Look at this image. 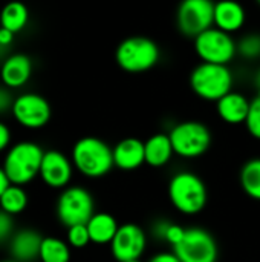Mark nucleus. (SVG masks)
Listing matches in <instances>:
<instances>
[{"instance_id":"f257e3e1","label":"nucleus","mask_w":260,"mask_h":262,"mask_svg":"<svg viewBox=\"0 0 260 262\" xmlns=\"http://www.w3.org/2000/svg\"><path fill=\"white\" fill-rule=\"evenodd\" d=\"M70 160L74 167L87 178H101L115 167L113 149L97 137L80 138L72 147Z\"/></svg>"},{"instance_id":"f03ea898","label":"nucleus","mask_w":260,"mask_h":262,"mask_svg":"<svg viewBox=\"0 0 260 262\" xmlns=\"http://www.w3.org/2000/svg\"><path fill=\"white\" fill-rule=\"evenodd\" d=\"M44 150L34 141H18L12 144L3 158V169L12 184L25 186L40 175Z\"/></svg>"},{"instance_id":"7ed1b4c3","label":"nucleus","mask_w":260,"mask_h":262,"mask_svg":"<svg viewBox=\"0 0 260 262\" xmlns=\"http://www.w3.org/2000/svg\"><path fill=\"white\" fill-rule=\"evenodd\" d=\"M161 49L152 38L146 35H132L124 38L116 51L115 60L118 66L129 74L147 72L158 64Z\"/></svg>"},{"instance_id":"20e7f679","label":"nucleus","mask_w":260,"mask_h":262,"mask_svg":"<svg viewBox=\"0 0 260 262\" xmlns=\"http://www.w3.org/2000/svg\"><path fill=\"white\" fill-rule=\"evenodd\" d=\"M233 72L228 64L199 63L190 74L192 91L205 101H219L224 95L231 92Z\"/></svg>"},{"instance_id":"39448f33","label":"nucleus","mask_w":260,"mask_h":262,"mask_svg":"<svg viewBox=\"0 0 260 262\" xmlns=\"http://www.w3.org/2000/svg\"><path fill=\"white\" fill-rule=\"evenodd\" d=\"M169 198L173 207L185 215L199 213L208 200L205 183L192 172H179L169 183Z\"/></svg>"},{"instance_id":"423d86ee","label":"nucleus","mask_w":260,"mask_h":262,"mask_svg":"<svg viewBox=\"0 0 260 262\" xmlns=\"http://www.w3.org/2000/svg\"><path fill=\"white\" fill-rule=\"evenodd\" d=\"M57 218L64 227L87 224L95 213V204L90 192L81 186L64 187L58 195L55 206Z\"/></svg>"},{"instance_id":"0eeeda50","label":"nucleus","mask_w":260,"mask_h":262,"mask_svg":"<svg viewBox=\"0 0 260 262\" xmlns=\"http://www.w3.org/2000/svg\"><path fill=\"white\" fill-rule=\"evenodd\" d=\"M169 137L175 154L182 158L202 157L211 146V130L201 121L178 123L169 132Z\"/></svg>"},{"instance_id":"6e6552de","label":"nucleus","mask_w":260,"mask_h":262,"mask_svg":"<svg viewBox=\"0 0 260 262\" xmlns=\"http://www.w3.org/2000/svg\"><path fill=\"white\" fill-rule=\"evenodd\" d=\"M195 51L205 63L228 64L238 55V41L231 34L211 26L195 38Z\"/></svg>"},{"instance_id":"1a4fd4ad","label":"nucleus","mask_w":260,"mask_h":262,"mask_svg":"<svg viewBox=\"0 0 260 262\" xmlns=\"http://www.w3.org/2000/svg\"><path fill=\"white\" fill-rule=\"evenodd\" d=\"M176 26L185 37L196 38L215 26L213 0H181L176 11Z\"/></svg>"},{"instance_id":"9d476101","label":"nucleus","mask_w":260,"mask_h":262,"mask_svg":"<svg viewBox=\"0 0 260 262\" xmlns=\"http://www.w3.org/2000/svg\"><path fill=\"white\" fill-rule=\"evenodd\" d=\"M173 252L181 262H216L219 255L216 239L201 227L185 229L184 238Z\"/></svg>"},{"instance_id":"9b49d317","label":"nucleus","mask_w":260,"mask_h":262,"mask_svg":"<svg viewBox=\"0 0 260 262\" xmlns=\"http://www.w3.org/2000/svg\"><path fill=\"white\" fill-rule=\"evenodd\" d=\"M11 114L20 126L35 130L44 127L49 123L52 109L43 95L35 92H25L14 98Z\"/></svg>"},{"instance_id":"f8f14e48","label":"nucleus","mask_w":260,"mask_h":262,"mask_svg":"<svg viewBox=\"0 0 260 262\" xmlns=\"http://www.w3.org/2000/svg\"><path fill=\"white\" fill-rule=\"evenodd\" d=\"M147 238L144 230L136 224H123L120 226L113 241L110 243V250L113 258L118 262L139 259L146 250Z\"/></svg>"},{"instance_id":"ddd939ff","label":"nucleus","mask_w":260,"mask_h":262,"mask_svg":"<svg viewBox=\"0 0 260 262\" xmlns=\"http://www.w3.org/2000/svg\"><path fill=\"white\" fill-rule=\"evenodd\" d=\"M74 163L60 150H46L43 155L40 178L51 189H64L72 180Z\"/></svg>"},{"instance_id":"4468645a","label":"nucleus","mask_w":260,"mask_h":262,"mask_svg":"<svg viewBox=\"0 0 260 262\" xmlns=\"http://www.w3.org/2000/svg\"><path fill=\"white\" fill-rule=\"evenodd\" d=\"M32 75V60L26 54H11L0 66V80L9 89L25 86Z\"/></svg>"},{"instance_id":"2eb2a0df","label":"nucleus","mask_w":260,"mask_h":262,"mask_svg":"<svg viewBox=\"0 0 260 262\" xmlns=\"http://www.w3.org/2000/svg\"><path fill=\"white\" fill-rule=\"evenodd\" d=\"M43 236L34 229H21L14 232L9 239L11 258L18 262H32L38 259Z\"/></svg>"},{"instance_id":"dca6fc26","label":"nucleus","mask_w":260,"mask_h":262,"mask_svg":"<svg viewBox=\"0 0 260 262\" xmlns=\"http://www.w3.org/2000/svg\"><path fill=\"white\" fill-rule=\"evenodd\" d=\"M115 167L121 170H135L146 163V147L138 138L129 137L121 140L113 147Z\"/></svg>"},{"instance_id":"f3484780","label":"nucleus","mask_w":260,"mask_h":262,"mask_svg":"<svg viewBox=\"0 0 260 262\" xmlns=\"http://www.w3.org/2000/svg\"><path fill=\"white\" fill-rule=\"evenodd\" d=\"M247 12L238 0H219L215 3V26L233 34L244 28Z\"/></svg>"},{"instance_id":"a211bd4d","label":"nucleus","mask_w":260,"mask_h":262,"mask_svg":"<svg viewBox=\"0 0 260 262\" xmlns=\"http://www.w3.org/2000/svg\"><path fill=\"white\" fill-rule=\"evenodd\" d=\"M250 104L251 100H248L244 94L231 91L216 101V111L222 121L228 124H242L248 117Z\"/></svg>"},{"instance_id":"6ab92c4d","label":"nucleus","mask_w":260,"mask_h":262,"mask_svg":"<svg viewBox=\"0 0 260 262\" xmlns=\"http://www.w3.org/2000/svg\"><path fill=\"white\" fill-rule=\"evenodd\" d=\"M86 226L90 235V243L98 244V246L110 244L120 229L116 220L110 213H106V212L93 213Z\"/></svg>"},{"instance_id":"aec40b11","label":"nucleus","mask_w":260,"mask_h":262,"mask_svg":"<svg viewBox=\"0 0 260 262\" xmlns=\"http://www.w3.org/2000/svg\"><path fill=\"white\" fill-rule=\"evenodd\" d=\"M146 163L152 167L166 166L175 155L169 134H155L146 143Z\"/></svg>"},{"instance_id":"412c9836","label":"nucleus","mask_w":260,"mask_h":262,"mask_svg":"<svg viewBox=\"0 0 260 262\" xmlns=\"http://www.w3.org/2000/svg\"><path fill=\"white\" fill-rule=\"evenodd\" d=\"M29 21V9L20 0L8 2L0 11V26L17 34L26 28Z\"/></svg>"},{"instance_id":"4be33fe9","label":"nucleus","mask_w":260,"mask_h":262,"mask_svg":"<svg viewBox=\"0 0 260 262\" xmlns=\"http://www.w3.org/2000/svg\"><path fill=\"white\" fill-rule=\"evenodd\" d=\"M38 259L41 262H70V246L60 238L46 236L43 238Z\"/></svg>"},{"instance_id":"5701e85b","label":"nucleus","mask_w":260,"mask_h":262,"mask_svg":"<svg viewBox=\"0 0 260 262\" xmlns=\"http://www.w3.org/2000/svg\"><path fill=\"white\" fill-rule=\"evenodd\" d=\"M28 193L23 189V186L18 184H11L0 196V209L12 216L20 215L28 207Z\"/></svg>"},{"instance_id":"b1692460","label":"nucleus","mask_w":260,"mask_h":262,"mask_svg":"<svg viewBox=\"0 0 260 262\" xmlns=\"http://www.w3.org/2000/svg\"><path fill=\"white\" fill-rule=\"evenodd\" d=\"M241 186L248 196L260 201V158H253L242 166Z\"/></svg>"},{"instance_id":"393cba45","label":"nucleus","mask_w":260,"mask_h":262,"mask_svg":"<svg viewBox=\"0 0 260 262\" xmlns=\"http://www.w3.org/2000/svg\"><path fill=\"white\" fill-rule=\"evenodd\" d=\"M238 55L245 60H259L260 58V34L250 32L241 37L238 41Z\"/></svg>"},{"instance_id":"a878e982","label":"nucleus","mask_w":260,"mask_h":262,"mask_svg":"<svg viewBox=\"0 0 260 262\" xmlns=\"http://www.w3.org/2000/svg\"><path fill=\"white\" fill-rule=\"evenodd\" d=\"M248 134L260 141V94H257L250 104V112L245 120Z\"/></svg>"},{"instance_id":"bb28decb","label":"nucleus","mask_w":260,"mask_h":262,"mask_svg":"<svg viewBox=\"0 0 260 262\" xmlns=\"http://www.w3.org/2000/svg\"><path fill=\"white\" fill-rule=\"evenodd\" d=\"M67 244L74 249H83L90 243V235L86 224H77L67 227Z\"/></svg>"},{"instance_id":"cd10ccee","label":"nucleus","mask_w":260,"mask_h":262,"mask_svg":"<svg viewBox=\"0 0 260 262\" xmlns=\"http://www.w3.org/2000/svg\"><path fill=\"white\" fill-rule=\"evenodd\" d=\"M14 235V216L0 209V244L9 243Z\"/></svg>"},{"instance_id":"c85d7f7f","label":"nucleus","mask_w":260,"mask_h":262,"mask_svg":"<svg viewBox=\"0 0 260 262\" xmlns=\"http://www.w3.org/2000/svg\"><path fill=\"white\" fill-rule=\"evenodd\" d=\"M184 233H185V229L182 226H178V224H169L167 230H166V235H164V241H167L170 246H178L181 243V239L184 238Z\"/></svg>"},{"instance_id":"c756f323","label":"nucleus","mask_w":260,"mask_h":262,"mask_svg":"<svg viewBox=\"0 0 260 262\" xmlns=\"http://www.w3.org/2000/svg\"><path fill=\"white\" fill-rule=\"evenodd\" d=\"M12 103H14V98L9 92V88H6L5 84H0V114L11 111Z\"/></svg>"},{"instance_id":"7c9ffc66","label":"nucleus","mask_w":260,"mask_h":262,"mask_svg":"<svg viewBox=\"0 0 260 262\" xmlns=\"http://www.w3.org/2000/svg\"><path fill=\"white\" fill-rule=\"evenodd\" d=\"M11 147V129L0 121V152H5Z\"/></svg>"},{"instance_id":"2f4dec72","label":"nucleus","mask_w":260,"mask_h":262,"mask_svg":"<svg viewBox=\"0 0 260 262\" xmlns=\"http://www.w3.org/2000/svg\"><path fill=\"white\" fill-rule=\"evenodd\" d=\"M14 32H11L9 29H6V28H2L0 26V46L2 48H9L11 45H12V41H14Z\"/></svg>"},{"instance_id":"473e14b6","label":"nucleus","mask_w":260,"mask_h":262,"mask_svg":"<svg viewBox=\"0 0 260 262\" xmlns=\"http://www.w3.org/2000/svg\"><path fill=\"white\" fill-rule=\"evenodd\" d=\"M149 262H181V259L173 252V253H158L153 258H150Z\"/></svg>"},{"instance_id":"72a5a7b5","label":"nucleus","mask_w":260,"mask_h":262,"mask_svg":"<svg viewBox=\"0 0 260 262\" xmlns=\"http://www.w3.org/2000/svg\"><path fill=\"white\" fill-rule=\"evenodd\" d=\"M11 184H12V183L9 181V178H8V175H6L3 166H0V196L3 195V192H5Z\"/></svg>"},{"instance_id":"f704fd0d","label":"nucleus","mask_w":260,"mask_h":262,"mask_svg":"<svg viewBox=\"0 0 260 262\" xmlns=\"http://www.w3.org/2000/svg\"><path fill=\"white\" fill-rule=\"evenodd\" d=\"M253 81H254V86H256V89H257V94H260V68L256 71Z\"/></svg>"},{"instance_id":"c9c22d12","label":"nucleus","mask_w":260,"mask_h":262,"mask_svg":"<svg viewBox=\"0 0 260 262\" xmlns=\"http://www.w3.org/2000/svg\"><path fill=\"white\" fill-rule=\"evenodd\" d=\"M0 262H18V261H15V259L9 258V259H3V261H0Z\"/></svg>"},{"instance_id":"e433bc0d","label":"nucleus","mask_w":260,"mask_h":262,"mask_svg":"<svg viewBox=\"0 0 260 262\" xmlns=\"http://www.w3.org/2000/svg\"><path fill=\"white\" fill-rule=\"evenodd\" d=\"M127 262H141L139 259H133V261H127Z\"/></svg>"},{"instance_id":"4c0bfd02","label":"nucleus","mask_w":260,"mask_h":262,"mask_svg":"<svg viewBox=\"0 0 260 262\" xmlns=\"http://www.w3.org/2000/svg\"><path fill=\"white\" fill-rule=\"evenodd\" d=\"M256 2H257V3H259V5H260V0H256Z\"/></svg>"}]
</instances>
